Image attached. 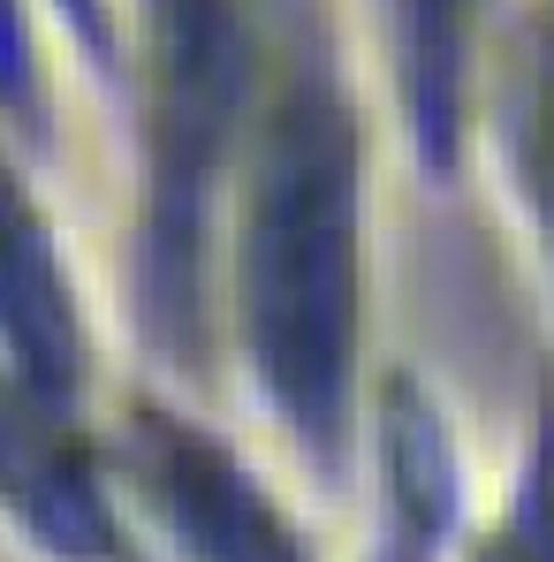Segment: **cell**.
<instances>
[{
    "label": "cell",
    "mask_w": 554,
    "mask_h": 562,
    "mask_svg": "<svg viewBox=\"0 0 554 562\" xmlns=\"http://www.w3.org/2000/svg\"><path fill=\"white\" fill-rule=\"evenodd\" d=\"M0 342L15 358V380L38 395L77 403L84 387V327H77V296L54 259V236L38 221V205L0 160Z\"/></svg>",
    "instance_id": "obj_4"
},
{
    "label": "cell",
    "mask_w": 554,
    "mask_h": 562,
    "mask_svg": "<svg viewBox=\"0 0 554 562\" xmlns=\"http://www.w3.org/2000/svg\"><path fill=\"white\" fill-rule=\"evenodd\" d=\"M486 562H554V441L532 457V479L517 494V517L501 525V540L486 548Z\"/></svg>",
    "instance_id": "obj_8"
},
{
    "label": "cell",
    "mask_w": 554,
    "mask_h": 562,
    "mask_svg": "<svg viewBox=\"0 0 554 562\" xmlns=\"http://www.w3.org/2000/svg\"><path fill=\"white\" fill-rule=\"evenodd\" d=\"M380 449H387V509H395V562H433L449 525H456V449L433 418V403L418 387H387V426H380Z\"/></svg>",
    "instance_id": "obj_5"
},
{
    "label": "cell",
    "mask_w": 554,
    "mask_h": 562,
    "mask_svg": "<svg viewBox=\"0 0 554 562\" xmlns=\"http://www.w3.org/2000/svg\"><path fill=\"white\" fill-rule=\"evenodd\" d=\"M77 403L0 380V509L61 562H114V509L92 471V449L69 418Z\"/></svg>",
    "instance_id": "obj_3"
},
{
    "label": "cell",
    "mask_w": 554,
    "mask_h": 562,
    "mask_svg": "<svg viewBox=\"0 0 554 562\" xmlns=\"http://www.w3.org/2000/svg\"><path fill=\"white\" fill-rule=\"evenodd\" d=\"M395 8V61L418 153L441 168L456 153V92H463V31L478 0H387Z\"/></svg>",
    "instance_id": "obj_6"
},
{
    "label": "cell",
    "mask_w": 554,
    "mask_h": 562,
    "mask_svg": "<svg viewBox=\"0 0 554 562\" xmlns=\"http://www.w3.org/2000/svg\"><path fill=\"white\" fill-rule=\"evenodd\" d=\"M0 106H8V114H38L31 38H23V8H15V0H0Z\"/></svg>",
    "instance_id": "obj_9"
},
{
    "label": "cell",
    "mask_w": 554,
    "mask_h": 562,
    "mask_svg": "<svg viewBox=\"0 0 554 562\" xmlns=\"http://www.w3.org/2000/svg\"><path fill=\"white\" fill-rule=\"evenodd\" d=\"M517 160H524V190H532V213L554 244V23L532 46V69H524V92H517Z\"/></svg>",
    "instance_id": "obj_7"
},
{
    "label": "cell",
    "mask_w": 554,
    "mask_h": 562,
    "mask_svg": "<svg viewBox=\"0 0 554 562\" xmlns=\"http://www.w3.org/2000/svg\"><path fill=\"white\" fill-rule=\"evenodd\" d=\"M244 342L312 464H342L358 358V130L327 77L281 92L244 221Z\"/></svg>",
    "instance_id": "obj_1"
},
{
    "label": "cell",
    "mask_w": 554,
    "mask_h": 562,
    "mask_svg": "<svg viewBox=\"0 0 554 562\" xmlns=\"http://www.w3.org/2000/svg\"><path fill=\"white\" fill-rule=\"evenodd\" d=\"M244 106L236 0H152V183H145V327L168 366L205 342V213Z\"/></svg>",
    "instance_id": "obj_2"
},
{
    "label": "cell",
    "mask_w": 554,
    "mask_h": 562,
    "mask_svg": "<svg viewBox=\"0 0 554 562\" xmlns=\"http://www.w3.org/2000/svg\"><path fill=\"white\" fill-rule=\"evenodd\" d=\"M61 8H69V23H77V31L92 38L99 54H106V23H99V0H61Z\"/></svg>",
    "instance_id": "obj_10"
}]
</instances>
